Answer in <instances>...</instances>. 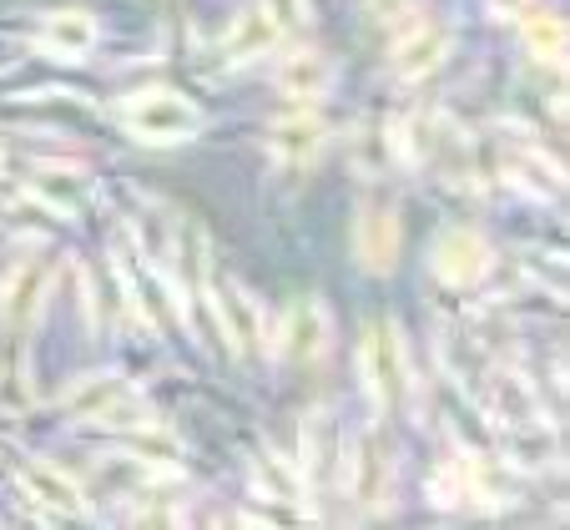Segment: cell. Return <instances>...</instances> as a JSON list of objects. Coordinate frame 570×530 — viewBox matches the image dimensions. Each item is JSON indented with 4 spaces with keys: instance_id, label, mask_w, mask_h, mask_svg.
<instances>
[{
    "instance_id": "cell-11",
    "label": "cell",
    "mask_w": 570,
    "mask_h": 530,
    "mask_svg": "<svg viewBox=\"0 0 570 530\" xmlns=\"http://www.w3.org/2000/svg\"><path fill=\"white\" fill-rule=\"evenodd\" d=\"M26 485H31L41 500H51V506L71 510V516L81 510V495H76V485H71V480H61L56 470H46V465H31V470H26Z\"/></svg>"
},
{
    "instance_id": "cell-7",
    "label": "cell",
    "mask_w": 570,
    "mask_h": 530,
    "mask_svg": "<svg viewBox=\"0 0 570 530\" xmlns=\"http://www.w3.org/2000/svg\"><path fill=\"white\" fill-rule=\"evenodd\" d=\"M278 36H283V26L273 21L268 11H243L237 26H233V36H227V51L233 56H258V51H268Z\"/></svg>"
},
{
    "instance_id": "cell-6",
    "label": "cell",
    "mask_w": 570,
    "mask_h": 530,
    "mask_svg": "<svg viewBox=\"0 0 570 530\" xmlns=\"http://www.w3.org/2000/svg\"><path fill=\"white\" fill-rule=\"evenodd\" d=\"M323 147V127L313 117H293V121H278L273 127V151H278L283 163H313Z\"/></svg>"
},
{
    "instance_id": "cell-8",
    "label": "cell",
    "mask_w": 570,
    "mask_h": 530,
    "mask_svg": "<svg viewBox=\"0 0 570 530\" xmlns=\"http://www.w3.org/2000/svg\"><path fill=\"white\" fill-rule=\"evenodd\" d=\"M46 41L76 56V51H87V46L97 41V21H91V16H81V11H61L51 26H46Z\"/></svg>"
},
{
    "instance_id": "cell-13",
    "label": "cell",
    "mask_w": 570,
    "mask_h": 530,
    "mask_svg": "<svg viewBox=\"0 0 570 530\" xmlns=\"http://www.w3.org/2000/svg\"><path fill=\"white\" fill-rule=\"evenodd\" d=\"M440 51H444V36H440V31H434L430 41H424V36H420V41L399 46V56H394V71H399V76H420L424 66H434V61H440Z\"/></svg>"
},
{
    "instance_id": "cell-4",
    "label": "cell",
    "mask_w": 570,
    "mask_h": 530,
    "mask_svg": "<svg viewBox=\"0 0 570 530\" xmlns=\"http://www.w3.org/2000/svg\"><path fill=\"white\" fill-rule=\"evenodd\" d=\"M323 344H328V318H323V303H313V298L293 303L288 328H283V349H288L293 359H313Z\"/></svg>"
},
{
    "instance_id": "cell-9",
    "label": "cell",
    "mask_w": 570,
    "mask_h": 530,
    "mask_svg": "<svg viewBox=\"0 0 570 530\" xmlns=\"http://www.w3.org/2000/svg\"><path fill=\"white\" fill-rule=\"evenodd\" d=\"M328 76H334V66L323 61V56H313V51H303L298 61L283 71V87L293 91V97H318L323 87H328Z\"/></svg>"
},
{
    "instance_id": "cell-2",
    "label": "cell",
    "mask_w": 570,
    "mask_h": 530,
    "mask_svg": "<svg viewBox=\"0 0 570 530\" xmlns=\"http://www.w3.org/2000/svg\"><path fill=\"white\" fill-rule=\"evenodd\" d=\"M364 359H368V384H374L379 404H399L404 400V349H399L394 328H368V344H364Z\"/></svg>"
},
{
    "instance_id": "cell-1",
    "label": "cell",
    "mask_w": 570,
    "mask_h": 530,
    "mask_svg": "<svg viewBox=\"0 0 570 530\" xmlns=\"http://www.w3.org/2000/svg\"><path fill=\"white\" fill-rule=\"evenodd\" d=\"M127 121L137 127V137H151V141H173V137H187L197 127V111L187 101L167 97V91H151V97H137L127 107Z\"/></svg>"
},
{
    "instance_id": "cell-5",
    "label": "cell",
    "mask_w": 570,
    "mask_h": 530,
    "mask_svg": "<svg viewBox=\"0 0 570 530\" xmlns=\"http://www.w3.org/2000/svg\"><path fill=\"white\" fill-rule=\"evenodd\" d=\"M394 248H399V223L394 213H364L358 217V258L368 263V268H389L394 263Z\"/></svg>"
},
{
    "instance_id": "cell-14",
    "label": "cell",
    "mask_w": 570,
    "mask_h": 530,
    "mask_svg": "<svg viewBox=\"0 0 570 530\" xmlns=\"http://www.w3.org/2000/svg\"><path fill=\"white\" fill-rule=\"evenodd\" d=\"M530 46H535V56H550V61H560V51H566V21H535L530 26Z\"/></svg>"
},
{
    "instance_id": "cell-16",
    "label": "cell",
    "mask_w": 570,
    "mask_h": 530,
    "mask_svg": "<svg viewBox=\"0 0 570 530\" xmlns=\"http://www.w3.org/2000/svg\"><path fill=\"white\" fill-rule=\"evenodd\" d=\"M404 6H410V0H374V11H379V16H399Z\"/></svg>"
},
{
    "instance_id": "cell-10",
    "label": "cell",
    "mask_w": 570,
    "mask_h": 530,
    "mask_svg": "<svg viewBox=\"0 0 570 530\" xmlns=\"http://www.w3.org/2000/svg\"><path fill=\"white\" fill-rule=\"evenodd\" d=\"M217 314L227 318V328H233V338L243 349L253 344V334H258V318H253V303L243 298L237 288H217Z\"/></svg>"
},
{
    "instance_id": "cell-17",
    "label": "cell",
    "mask_w": 570,
    "mask_h": 530,
    "mask_svg": "<svg viewBox=\"0 0 570 530\" xmlns=\"http://www.w3.org/2000/svg\"><path fill=\"white\" fill-rule=\"evenodd\" d=\"M500 6H510V11H520V6H525V0H500Z\"/></svg>"
},
{
    "instance_id": "cell-3",
    "label": "cell",
    "mask_w": 570,
    "mask_h": 530,
    "mask_svg": "<svg viewBox=\"0 0 570 530\" xmlns=\"http://www.w3.org/2000/svg\"><path fill=\"white\" fill-rule=\"evenodd\" d=\"M490 268V253H484V243L474 238V233H450V238L440 243V253H434V273H440L444 283H474L480 273Z\"/></svg>"
},
{
    "instance_id": "cell-12",
    "label": "cell",
    "mask_w": 570,
    "mask_h": 530,
    "mask_svg": "<svg viewBox=\"0 0 570 530\" xmlns=\"http://www.w3.org/2000/svg\"><path fill=\"white\" fill-rule=\"evenodd\" d=\"M379 485H384V454L374 450V440H364L354 454V495L379 500Z\"/></svg>"
},
{
    "instance_id": "cell-15",
    "label": "cell",
    "mask_w": 570,
    "mask_h": 530,
    "mask_svg": "<svg viewBox=\"0 0 570 530\" xmlns=\"http://www.w3.org/2000/svg\"><path fill=\"white\" fill-rule=\"evenodd\" d=\"M131 444H137L141 454H151V460H173V454H177V440L167 430H147V434L137 430V440H131Z\"/></svg>"
}]
</instances>
